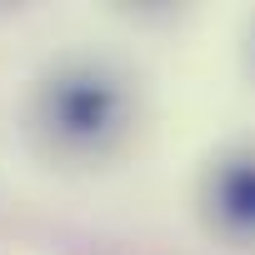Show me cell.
<instances>
[{
    "label": "cell",
    "instance_id": "2",
    "mask_svg": "<svg viewBox=\"0 0 255 255\" xmlns=\"http://www.w3.org/2000/svg\"><path fill=\"white\" fill-rule=\"evenodd\" d=\"M215 215L230 230H255V160H230L215 175Z\"/></svg>",
    "mask_w": 255,
    "mask_h": 255
},
{
    "label": "cell",
    "instance_id": "1",
    "mask_svg": "<svg viewBox=\"0 0 255 255\" xmlns=\"http://www.w3.org/2000/svg\"><path fill=\"white\" fill-rule=\"evenodd\" d=\"M120 115V90L105 75H65L50 90V120L70 140H100Z\"/></svg>",
    "mask_w": 255,
    "mask_h": 255
}]
</instances>
